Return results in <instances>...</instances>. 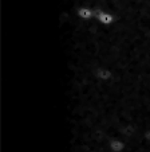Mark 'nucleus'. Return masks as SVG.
Masks as SVG:
<instances>
[{"label": "nucleus", "instance_id": "f257e3e1", "mask_svg": "<svg viewBox=\"0 0 150 152\" xmlns=\"http://www.w3.org/2000/svg\"><path fill=\"white\" fill-rule=\"evenodd\" d=\"M126 147H128L126 141L121 137H113V139H110V141L107 143V148H109V151H111V152H125Z\"/></svg>", "mask_w": 150, "mask_h": 152}, {"label": "nucleus", "instance_id": "f03ea898", "mask_svg": "<svg viewBox=\"0 0 150 152\" xmlns=\"http://www.w3.org/2000/svg\"><path fill=\"white\" fill-rule=\"evenodd\" d=\"M95 11V19L98 20L101 24L103 26H110L114 22V15L110 12H106L103 10H94Z\"/></svg>", "mask_w": 150, "mask_h": 152}, {"label": "nucleus", "instance_id": "7ed1b4c3", "mask_svg": "<svg viewBox=\"0 0 150 152\" xmlns=\"http://www.w3.org/2000/svg\"><path fill=\"white\" fill-rule=\"evenodd\" d=\"M94 75H95L96 80L102 81V82H107L113 78V72L107 67H98V69L94 72Z\"/></svg>", "mask_w": 150, "mask_h": 152}, {"label": "nucleus", "instance_id": "20e7f679", "mask_svg": "<svg viewBox=\"0 0 150 152\" xmlns=\"http://www.w3.org/2000/svg\"><path fill=\"white\" fill-rule=\"evenodd\" d=\"M75 11H77L78 18H80L82 20H91L95 18V11L93 8H88V7H79Z\"/></svg>", "mask_w": 150, "mask_h": 152}]
</instances>
